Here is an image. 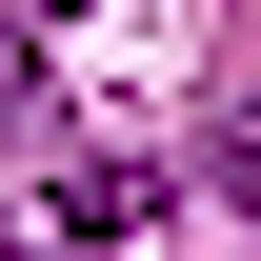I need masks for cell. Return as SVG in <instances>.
Returning a JSON list of instances; mask_svg holds the SVG:
<instances>
[{"label": "cell", "instance_id": "1", "mask_svg": "<svg viewBox=\"0 0 261 261\" xmlns=\"http://www.w3.org/2000/svg\"><path fill=\"white\" fill-rule=\"evenodd\" d=\"M161 161H141V141H100V161H61V181H40V241H81V261H121V241H161Z\"/></svg>", "mask_w": 261, "mask_h": 261}, {"label": "cell", "instance_id": "2", "mask_svg": "<svg viewBox=\"0 0 261 261\" xmlns=\"http://www.w3.org/2000/svg\"><path fill=\"white\" fill-rule=\"evenodd\" d=\"M221 201H241V221H261V81L221 100Z\"/></svg>", "mask_w": 261, "mask_h": 261}, {"label": "cell", "instance_id": "3", "mask_svg": "<svg viewBox=\"0 0 261 261\" xmlns=\"http://www.w3.org/2000/svg\"><path fill=\"white\" fill-rule=\"evenodd\" d=\"M40 121V20H0V141Z\"/></svg>", "mask_w": 261, "mask_h": 261}]
</instances>
